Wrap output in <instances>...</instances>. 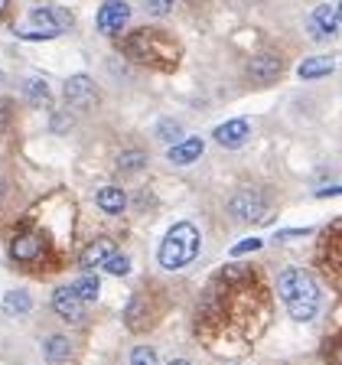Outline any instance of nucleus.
<instances>
[{
  "label": "nucleus",
  "instance_id": "1",
  "mask_svg": "<svg viewBox=\"0 0 342 365\" xmlns=\"http://www.w3.org/2000/svg\"><path fill=\"white\" fill-rule=\"evenodd\" d=\"M277 290H281V300L287 304L294 319L304 323V319L316 317L319 290H316V281H313L304 267H287V271L277 277Z\"/></svg>",
  "mask_w": 342,
  "mask_h": 365
},
{
  "label": "nucleus",
  "instance_id": "2",
  "mask_svg": "<svg viewBox=\"0 0 342 365\" xmlns=\"http://www.w3.org/2000/svg\"><path fill=\"white\" fill-rule=\"evenodd\" d=\"M196 255H199V228L192 222H176L167 232V238L160 242L157 261L167 271H182V267H190L196 261Z\"/></svg>",
  "mask_w": 342,
  "mask_h": 365
},
{
  "label": "nucleus",
  "instance_id": "3",
  "mask_svg": "<svg viewBox=\"0 0 342 365\" xmlns=\"http://www.w3.org/2000/svg\"><path fill=\"white\" fill-rule=\"evenodd\" d=\"M137 62H153V66H163L160 59H167V66H173L180 59V46H173L160 30H140L128 39L124 46Z\"/></svg>",
  "mask_w": 342,
  "mask_h": 365
},
{
  "label": "nucleus",
  "instance_id": "4",
  "mask_svg": "<svg viewBox=\"0 0 342 365\" xmlns=\"http://www.w3.org/2000/svg\"><path fill=\"white\" fill-rule=\"evenodd\" d=\"M228 212L235 215L238 222H261L267 215V202H264V196L261 192H254V190H242V192H235V196L228 199Z\"/></svg>",
  "mask_w": 342,
  "mask_h": 365
},
{
  "label": "nucleus",
  "instance_id": "5",
  "mask_svg": "<svg viewBox=\"0 0 342 365\" xmlns=\"http://www.w3.org/2000/svg\"><path fill=\"white\" fill-rule=\"evenodd\" d=\"M30 23L33 26H39V33H46V36L53 39V36H59V33L72 30L76 16L68 14L66 7H36L30 14Z\"/></svg>",
  "mask_w": 342,
  "mask_h": 365
},
{
  "label": "nucleus",
  "instance_id": "6",
  "mask_svg": "<svg viewBox=\"0 0 342 365\" xmlns=\"http://www.w3.org/2000/svg\"><path fill=\"white\" fill-rule=\"evenodd\" d=\"M128 20H130V4L128 0H105V4L98 7V14H95V26H98V33H105V36L121 33Z\"/></svg>",
  "mask_w": 342,
  "mask_h": 365
},
{
  "label": "nucleus",
  "instance_id": "7",
  "mask_svg": "<svg viewBox=\"0 0 342 365\" xmlns=\"http://www.w3.org/2000/svg\"><path fill=\"white\" fill-rule=\"evenodd\" d=\"M244 72H248V78L254 85H271V82H277V78H281L284 59L277 53H258V56H251V59H248Z\"/></svg>",
  "mask_w": 342,
  "mask_h": 365
},
{
  "label": "nucleus",
  "instance_id": "8",
  "mask_svg": "<svg viewBox=\"0 0 342 365\" xmlns=\"http://www.w3.org/2000/svg\"><path fill=\"white\" fill-rule=\"evenodd\" d=\"M62 95H66V101L72 108H78V111H88V108L98 105V88H95V82H91L88 76H72L66 82V88H62Z\"/></svg>",
  "mask_w": 342,
  "mask_h": 365
},
{
  "label": "nucleus",
  "instance_id": "9",
  "mask_svg": "<svg viewBox=\"0 0 342 365\" xmlns=\"http://www.w3.org/2000/svg\"><path fill=\"white\" fill-rule=\"evenodd\" d=\"M336 30H339V20H336V7H333V4H319V7L306 16V33H310V39H316V43L333 39Z\"/></svg>",
  "mask_w": 342,
  "mask_h": 365
},
{
  "label": "nucleus",
  "instance_id": "10",
  "mask_svg": "<svg viewBox=\"0 0 342 365\" xmlns=\"http://www.w3.org/2000/svg\"><path fill=\"white\" fill-rule=\"evenodd\" d=\"M53 310L59 313L66 323H82V319H85V304L78 300V294L72 290V284H66V287H56Z\"/></svg>",
  "mask_w": 342,
  "mask_h": 365
},
{
  "label": "nucleus",
  "instance_id": "11",
  "mask_svg": "<svg viewBox=\"0 0 342 365\" xmlns=\"http://www.w3.org/2000/svg\"><path fill=\"white\" fill-rule=\"evenodd\" d=\"M212 137L219 140L222 147H228V150H235V147H242L244 140L251 137V121H248V118H232V121L219 124Z\"/></svg>",
  "mask_w": 342,
  "mask_h": 365
},
{
  "label": "nucleus",
  "instance_id": "12",
  "mask_svg": "<svg viewBox=\"0 0 342 365\" xmlns=\"http://www.w3.org/2000/svg\"><path fill=\"white\" fill-rule=\"evenodd\" d=\"M170 163H176V167H186V163H196L199 157H202V137H182V140H176L173 147H170Z\"/></svg>",
  "mask_w": 342,
  "mask_h": 365
},
{
  "label": "nucleus",
  "instance_id": "13",
  "mask_svg": "<svg viewBox=\"0 0 342 365\" xmlns=\"http://www.w3.org/2000/svg\"><path fill=\"white\" fill-rule=\"evenodd\" d=\"M39 255H43V238H39L36 232H23V235H16L14 245H10V258L14 261H36Z\"/></svg>",
  "mask_w": 342,
  "mask_h": 365
},
{
  "label": "nucleus",
  "instance_id": "14",
  "mask_svg": "<svg viewBox=\"0 0 342 365\" xmlns=\"http://www.w3.org/2000/svg\"><path fill=\"white\" fill-rule=\"evenodd\" d=\"M111 251H114V242H111V238H98V242H91L88 248L82 251V258H78V264H82V271H95V267L105 264Z\"/></svg>",
  "mask_w": 342,
  "mask_h": 365
},
{
  "label": "nucleus",
  "instance_id": "15",
  "mask_svg": "<svg viewBox=\"0 0 342 365\" xmlns=\"http://www.w3.org/2000/svg\"><path fill=\"white\" fill-rule=\"evenodd\" d=\"M95 202H98L101 212H108V215H121V212H124V205H128V196H124V190H118V186H105V190H98Z\"/></svg>",
  "mask_w": 342,
  "mask_h": 365
},
{
  "label": "nucleus",
  "instance_id": "16",
  "mask_svg": "<svg viewBox=\"0 0 342 365\" xmlns=\"http://www.w3.org/2000/svg\"><path fill=\"white\" fill-rule=\"evenodd\" d=\"M336 68V59L333 56H310V59L300 62V78H326L329 72Z\"/></svg>",
  "mask_w": 342,
  "mask_h": 365
},
{
  "label": "nucleus",
  "instance_id": "17",
  "mask_svg": "<svg viewBox=\"0 0 342 365\" xmlns=\"http://www.w3.org/2000/svg\"><path fill=\"white\" fill-rule=\"evenodd\" d=\"M23 95H26V101L36 108H49V101H53L46 78H26V82H23Z\"/></svg>",
  "mask_w": 342,
  "mask_h": 365
},
{
  "label": "nucleus",
  "instance_id": "18",
  "mask_svg": "<svg viewBox=\"0 0 342 365\" xmlns=\"http://www.w3.org/2000/svg\"><path fill=\"white\" fill-rule=\"evenodd\" d=\"M43 356L49 359V362H66V359L72 356V342H68L66 336H49V339L43 342Z\"/></svg>",
  "mask_w": 342,
  "mask_h": 365
},
{
  "label": "nucleus",
  "instance_id": "19",
  "mask_svg": "<svg viewBox=\"0 0 342 365\" xmlns=\"http://www.w3.org/2000/svg\"><path fill=\"white\" fill-rule=\"evenodd\" d=\"M30 310H33V297L26 290H10L4 297V313H10V317H23V313H30Z\"/></svg>",
  "mask_w": 342,
  "mask_h": 365
},
{
  "label": "nucleus",
  "instance_id": "20",
  "mask_svg": "<svg viewBox=\"0 0 342 365\" xmlns=\"http://www.w3.org/2000/svg\"><path fill=\"white\" fill-rule=\"evenodd\" d=\"M72 290L78 294V300H82L85 307L88 304H95L98 300V294H101V284H98V277H91V274H85V277H78V281H72Z\"/></svg>",
  "mask_w": 342,
  "mask_h": 365
},
{
  "label": "nucleus",
  "instance_id": "21",
  "mask_svg": "<svg viewBox=\"0 0 342 365\" xmlns=\"http://www.w3.org/2000/svg\"><path fill=\"white\" fill-rule=\"evenodd\" d=\"M147 167V153L144 150H124L121 157H118V170L121 173H137V170Z\"/></svg>",
  "mask_w": 342,
  "mask_h": 365
},
{
  "label": "nucleus",
  "instance_id": "22",
  "mask_svg": "<svg viewBox=\"0 0 342 365\" xmlns=\"http://www.w3.org/2000/svg\"><path fill=\"white\" fill-rule=\"evenodd\" d=\"M101 267H105L108 274H114V277H124V274L130 271V258H128V255H118V251H111V255H108V261Z\"/></svg>",
  "mask_w": 342,
  "mask_h": 365
},
{
  "label": "nucleus",
  "instance_id": "23",
  "mask_svg": "<svg viewBox=\"0 0 342 365\" xmlns=\"http://www.w3.org/2000/svg\"><path fill=\"white\" fill-rule=\"evenodd\" d=\"M157 137L160 140H167V144H176V140H182V124L180 121H160Z\"/></svg>",
  "mask_w": 342,
  "mask_h": 365
},
{
  "label": "nucleus",
  "instance_id": "24",
  "mask_svg": "<svg viewBox=\"0 0 342 365\" xmlns=\"http://www.w3.org/2000/svg\"><path fill=\"white\" fill-rule=\"evenodd\" d=\"M130 365H157V349L153 346H137L130 352Z\"/></svg>",
  "mask_w": 342,
  "mask_h": 365
},
{
  "label": "nucleus",
  "instance_id": "25",
  "mask_svg": "<svg viewBox=\"0 0 342 365\" xmlns=\"http://www.w3.org/2000/svg\"><path fill=\"white\" fill-rule=\"evenodd\" d=\"M176 7V0H144V10L150 16H167Z\"/></svg>",
  "mask_w": 342,
  "mask_h": 365
},
{
  "label": "nucleus",
  "instance_id": "26",
  "mask_svg": "<svg viewBox=\"0 0 342 365\" xmlns=\"http://www.w3.org/2000/svg\"><path fill=\"white\" fill-rule=\"evenodd\" d=\"M261 238H244V242H238L235 248H232V258H242V255H251V251H258L261 248Z\"/></svg>",
  "mask_w": 342,
  "mask_h": 365
},
{
  "label": "nucleus",
  "instance_id": "27",
  "mask_svg": "<svg viewBox=\"0 0 342 365\" xmlns=\"http://www.w3.org/2000/svg\"><path fill=\"white\" fill-rule=\"evenodd\" d=\"M10 114H14V105H10L7 98H0V130L10 124Z\"/></svg>",
  "mask_w": 342,
  "mask_h": 365
},
{
  "label": "nucleus",
  "instance_id": "28",
  "mask_svg": "<svg viewBox=\"0 0 342 365\" xmlns=\"http://www.w3.org/2000/svg\"><path fill=\"white\" fill-rule=\"evenodd\" d=\"M300 235H310V228H284V232H277V242H287V238H300Z\"/></svg>",
  "mask_w": 342,
  "mask_h": 365
},
{
  "label": "nucleus",
  "instance_id": "29",
  "mask_svg": "<svg viewBox=\"0 0 342 365\" xmlns=\"http://www.w3.org/2000/svg\"><path fill=\"white\" fill-rule=\"evenodd\" d=\"M222 277H225V281H242V277H244V267H238V264H228L225 271H222Z\"/></svg>",
  "mask_w": 342,
  "mask_h": 365
},
{
  "label": "nucleus",
  "instance_id": "30",
  "mask_svg": "<svg viewBox=\"0 0 342 365\" xmlns=\"http://www.w3.org/2000/svg\"><path fill=\"white\" fill-rule=\"evenodd\" d=\"M319 199H329V196H342V186H323V190H316Z\"/></svg>",
  "mask_w": 342,
  "mask_h": 365
},
{
  "label": "nucleus",
  "instance_id": "31",
  "mask_svg": "<svg viewBox=\"0 0 342 365\" xmlns=\"http://www.w3.org/2000/svg\"><path fill=\"white\" fill-rule=\"evenodd\" d=\"M336 20H339V26H342V0H339V7H336Z\"/></svg>",
  "mask_w": 342,
  "mask_h": 365
},
{
  "label": "nucleus",
  "instance_id": "32",
  "mask_svg": "<svg viewBox=\"0 0 342 365\" xmlns=\"http://www.w3.org/2000/svg\"><path fill=\"white\" fill-rule=\"evenodd\" d=\"M170 365H190V362H186V359H176V362H170Z\"/></svg>",
  "mask_w": 342,
  "mask_h": 365
},
{
  "label": "nucleus",
  "instance_id": "33",
  "mask_svg": "<svg viewBox=\"0 0 342 365\" xmlns=\"http://www.w3.org/2000/svg\"><path fill=\"white\" fill-rule=\"evenodd\" d=\"M4 192H7V186H4V180H0V199H4Z\"/></svg>",
  "mask_w": 342,
  "mask_h": 365
},
{
  "label": "nucleus",
  "instance_id": "34",
  "mask_svg": "<svg viewBox=\"0 0 342 365\" xmlns=\"http://www.w3.org/2000/svg\"><path fill=\"white\" fill-rule=\"evenodd\" d=\"M4 10H7V0H0V14H4Z\"/></svg>",
  "mask_w": 342,
  "mask_h": 365
},
{
  "label": "nucleus",
  "instance_id": "35",
  "mask_svg": "<svg viewBox=\"0 0 342 365\" xmlns=\"http://www.w3.org/2000/svg\"><path fill=\"white\" fill-rule=\"evenodd\" d=\"M0 82H4V78H0Z\"/></svg>",
  "mask_w": 342,
  "mask_h": 365
}]
</instances>
